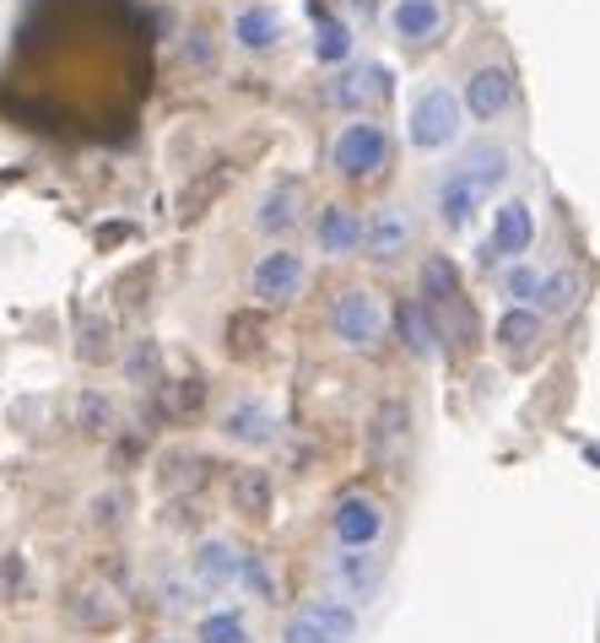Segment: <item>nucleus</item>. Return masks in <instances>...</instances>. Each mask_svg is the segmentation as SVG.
Segmentation results:
<instances>
[{
    "label": "nucleus",
    "mask_w": 600,
    "mask_h": 643,
    "mask_svg": "<svg viewBox=\"0 0 600 643\" xmlns=\"http://www.w3.org/2000/svg\"><path fill=\"white\" fill-rule=\"evenodd\" d=\"M536 292H541V271H530V265L509 271V298H536Z\"/></svg>",
    "instance_id": "36"
},
{
    "label": "nucleus",
    "mask_w": 600,
    "mask_h": 643,
    "mask_svg": "<svg viewBox=\"0 0 600 643\" xmlns=\"http://www.w3.org/2000/svg\"><path fill=\"white\" fill-rule=\"evenodd\" d=\"M66 616L87 627V633H103V627H114L120 622V595L109 590V584H77L71 595H66Z\"/></svg>",
    "instance_id": "7"
},
{
    "label": "nucleus",
    "mask_w": 600,
    "mask_h": 643,
    "mask_svg": "<svg viewBox=\"0 0 600 643\" xmlns=\"http://www.w3.org/2000/svg\"><path fill=\"white\" fill-rule=\"evenodd\" d=\"M347 49H352V33H347V22H336V17H320V39H314V54H320L324 66H330V60H347Z\"/></svg>",
    "instance_id": "34"
},
{
    "label": "nucleus",
    "mask_w": 600,
    "mask_h": 643,
    "mask_svg": "<svg viewBox=\"0 0 600 643\" xmlns=\"http://www.w3.org/2000/svg\"><path fill=\"white\" fill-rule=\"evenodd\" d=\"M454 292H460L454 260H449V254H428V260H422V298H428V303H449Z\"/></svg>",
    "instance_id": "27"
},
{
    "label": "nucleus",
    "mask_w": 600,
    "mask_h": 643,
    "mask_svg": "<svg viewBox=\"0 0 600 643\" xmlns=\"http://www.w3.org/2000/svg\"><path fill=\"white\" fill-rule=\"evenodd\" d=\"M109 422H114L109 401H103L98 390H87V395L77 401V428L87 433V439H103V433H109Z\"/></svg>",
    "instance_id": "33"
},
{
    "label": "nucleus",
    "mask_w": 600,
    "mask_h": 643,
    "mask_svg": "<svg viewBox=\"0 0 600 643\" xmlns=\"http://www.w3.org/2000/svg\"><path fill=\"white\" fill-rule=\"evenodd\" d=\"M454 173H460V179H471L481 195H492V190L509 179V152H503V147H492V141H477V147L460 158Z\"/></svg>",
    "instance_id": "13"
},
{
    "label": "nucleus",
    "mask_w": 600,
    "mask_h": 643,
    "mask_svg": "<svg viewBox=\"0 0 600 643\" xmlns=\"http://www.w3.org/2000/svg\"><path fill=\"white\" fill-rule=\"evenodd\" d=\"M336 335H341L347 346H373V341L384 335L379 303H373L368 292H341V303H336Z\"/></svg>",
    "instance_id": "6"
},
{
    "label": "nucleus",
    "mask_w": 600,
    "mask_h": 643,
    "mask_svg": "<svg viewBox=\"0 0 600 643\" xmlns=\"http://www.w3.org/2000/svg\"><path fill=\"white\" fill-rule=\"evenodd\" d=\"M439 22H443V11L433 6V0H400L396 6V33L400 39H428Z\"/></svg>",
    "instance_id": "28"
},
{
    "label": "nucleus",
    "mask_w": 600,
    "mask_h": 643,
    "mask_svg": "<svg viewBox=\"0 0 600 643\" xmlns=\"http://www.w3.org/2000/svg\"><path fill=\"white\" fill-rule=\"evenodd\" d=\"M260 335H266V314H233V320H228V352H233V358H254V352H260Z\"/></svg>",
    "instance_id": "31"
},
{
    "label": "nucleus",
    "mask_w": 600,
    "mask_h": 643,
    "mask_svg": "<svg viewBox=\"0 0 600 643\" xmlns=\"http://www.w3.org/2000/svg\"><path fill=\"white\" fill-rule=\"evenodd\" d=\"M406 449H411V405L384 401L373 411V428H368V460L373 465H400Z\"/></svg>",
    "instance_id": "4"
},
{
    "label": "nucleus",
    "mask_w": 600,
    "mask_h": 643,
    "mask_svg": "<svg viewBox=\"0 0 600 643\" xmlns=\"http://www.w3.org/2000/svg\"><path fill=\"white\" fill-rule=\"evenodd\" d=\"M358 243H368V254H373L379 265H390V260L406 254V243H411V222L400 217L396 205H384V211H373V222L362 228Z\"/></svg>",
    "instance_id": "11"
},
{
    "label": "nucleus",
    "mask_w": 600,
    "mask_h": 643,
    "mask_svg": "<svg viewBox=\"0 0 600 643\" xmlns=\"http://www.w3.org/2000/svg\"><path fill=\"white\" fill-rule=\"evenodd\" d=\"M358 633V616L347 611V605H303L292 622H287V633L281 643H352Z\"/></svg>",
    "instance_id": "3"
},
{
    "label": "nucleus",
    "mask_w": 600,
    "mask_h": 643,
    "mask_svg": "<svg viewBox=\"0 0 600 643\" xmlns=\"http://www.w3.org/2000/svg\"><path fill=\"white\" fill-rule=\"evenodd\" d=\"M536 341H541V314H530V309H509V314L498 320V346H503L509 358H524Z\"/></svg>",
    "instance_id": "22"
},
{
    "label": "nucleus",
    "mask_w": 600,
    "mask_h": 643,
    "mask_svg": "<svg viewBox=\"0 0 600 643\" xmlns=\"http://www.w3.org/2000/svg\"><path fill=\"white\" fill-rule=\"evenodd\" d=\"M330 524H336V541H341V546H373L379 530H384V509H379L373 498H341Z\"/></svg>",
    "instance_id": "8"
},
{
    "label": "nucleus",
    "mask_w": 600,
    "mask_h": 643,
    "mask_svg": "<svg viewBox=\"0 0 600 643\" xmlns=\"http://www.w3.org/2000/svg\"><path fill=\"white\" fill-rule=\"evenodd\" d=\"M481 201H487V195H481L471 179L449 173V179H443V190H439V217H443V228H466V222H471V211H477Z\"/></svg>",
    "instance_id": "20"
},
{
    "label": "nucleus",
    "mask_w": 600,
    "mask_h": 643,
    "mask_svg": "<svg viewBox=\"0 0 600 643\" xmlns=\"http://www.w3.org/2000/svg\"><path fill=\"white\" fill-rule=\"evenodd\" d=\"M200 476H206V454H196V449H173V454H162V465H158V486H162V492L196 486Z\"/></svg>",
    "instance_id": "23"
},
{
    "label": "nucleus",
    "mask_w": 600,
    "mask_h": 643,
    "mask_svg": "<svg viewBox=\"0 0 600 643\" xmlns=\"http://www.w3.org/2000/svg\"><path fill=\"white\" fill-rule=\"evenodd\" d=\"M228 179H233V168H222V162H217L211 173H200L196 184L184 190V201H179V217H184V222H196V217H206V205H211L217 195H222V190H228Z\"/></svg>",
    "instance_id": "25"
},
{
    "label": "nucleus",
    "mask_w": 600,
    "mask_h": 643,
    "mask_svg": "<svg viewBox=\"0 0 600 643\" xmlns=\"http://www.w3.org/2000/svg\"><path fill=\"white\" fill-rule=\"evenodd\" d=\"M271 498H277L271 471L243 465L239 476H233V509H239V514H249V520H266V514H271Z\"/></svg>",
    "instance_id": "14"
},
{
    "label": "nucleus",
    "mask_w": 600,
    "mask_h": 643,
    "mask_svg": "<svg viewBox=\"0 0 600 643\" xmlns=\"http://www.w3.org/2000/svg\"><path fill=\"white\" fill-rule=\"evenodd\" d=\"M541 303H547V314H568L573 303H579V277L573 271H562V277H541V292H536Z\"/></svg>",
    "instance_id": "32"
},
{
    "label": "nucleus",
    "mask_w": 600,
    "mask_h": 643,
    "mask_svg": "<svg viewBox=\"0 0 600 643\" xmlns=\"http://www.w3.org/2000/svg\"><path fill=\"white\" fill-rule=\"evenodd\" d=\"M384 92H390L384 66H362V71H352V77H341V87H336V103H341V109H368V103H379Z\"/></svg>",
    "instance_id": "21"
},
{
    "label": "nucleus",
    "mask_w": 600,
    "mask_h": 643,
    "mask_svg": "<svg viewBox=\"0 0 600 643\" xmlns=\"http://www.w3.org/2000/svg\"><path fill=\"white\" fill-rule=\"evenodd\" d=\"M124 373H130V384L136 390H158V373H162V358L152 341H136L130 346V358H124Z\"/></svg>",
    "instance_id": "30"
},
{
    "label": "nucleus",
    "mask_w": 600,
    "mask_h": 643,
    "mask_svg": "<svg viewBox=\"0 0 600 643\" xmlns=\"http://www.w3.org/2000/svg\"><path fill=\"white\" fill-rule=\"evenodd\" d=\"M200 643H249V633H243V616H233V611L206 616V622H200Z\"/></svg>",
    "instance_id": "35"
},
{
    "label": "nucleus",
    "mask_w": 600,
    "mask_h": 643,
    "mask_svg": "<svg viewBox=\"0 0 600 643\" xmlns=\"http://www.w3.org/2000/svg\"><path fill=\"white\" fill-rule=\"evenodd\" d=\"M396 330H400V341L411 346V358H433V352H439V330H433V320H428V309H422V303L400 298Z\"/></svg>",
    "instance_id": "17"
},
{
    "label": "nucleus",
    "mask_w": 600,
    "mask_h": 643,
    "mask_svg": "<svg viewBox=\"0 0 600 643\" xmlns=\"http://www.w3.org/2000/svg\"><path fill=\"white\" fill-rule=\"evenodd\" d=\"M92 520L103 524V530H114L120 524V498L109 492V498H92Z\"/></svg>",
    "instance_id": "37"
},
{
    "label": "nucleus",
    "mask_w": 600,
    "mask_h": 643,
    "mask_svg": "<svg viewBox=\"0 0 600 643\" xmlns=\"http://www.w3.org/2000/svg\"><path fill=\"white\" fill-rule=\"evenodd\" d=\"M222 433L233 443H243V449H260V443L277 439V416H271L260 401H239V405L222 411Z\"/></svg>",
    "instance_id": "12"
},
{
    "label": "nucleus",
    "mask_w": 600,
    "mask_h": 643,
    "mask_svg": "<svg viewBox=\"0 0 600 643\" xmlns=\"http://www.w3.org/2000/svg\"><path fill=\"white\" fill-rule=\"evenodd\" d=\"M239 573H243V557L228 546V541H206L196 552V579L206 590H222V584H233Z\"/></svg>",
    "instance_id": "18"
},
{
    "label": "nucleus",
    "mask_w": 600,
    "mask_h": 643,
    "mask_svg": "<svg viewBox=\"0 0 600 643\" xmlns=\"http://www.w3.org/2000/svg\"><path fill=\"white\" fill-rule=\"evenodd\" d=\"M298 287H303V260L292 249H271L254 265V298L260 303H287V298H298Z\"/></svg>",
    "instance_id": "5"
},
{
    "label": "nucleus",
    "mask_w": 600,
    "mask_h": 643,
    "mask_svg": "<svg viewBox=\"0 0 600 643\" xmlns=\"http://www.w3.org/2000/svg\"><path fill=\"white\" fill-rule=\"evenodd\" d=\"M530 239H536V228H530V205L509 201L503 211H498V222H492V254H524L530 249Z\"/></svg>",
    "instance_id": "16"
},
{
    "label": "nucleus",
    "mask_w": 600,
    "mask_h": 643,
    "mask_svg": "<svg viewBox=\"0 0 600 643\" xmlns=\"http://www.w3.org/2000/svg\"><path fill=\"white\" fill-rule=\"evenodd\" d=\"M298 205H303V184H298V179H281L277 190L260 201V217H254L260 233H287V228L298 222Z\"/></svg>",
    "instance_id": "19"
},
{
    "label": "nucleus",
    "mask_w": 600,
    "mask_h": 643,
    "mask_svg": "<svg viewBox=\"0 0 600 643\" xmlns=\"http://www.w3.org/2000/svg\"><path fill=\"white\" fill-rule=\"evenodd\" d=\"M336 584L352 595V601H368L379 584H384V557H373L368 546H347L336 557Z\"/></svg>",
    "instance_id": "10"
},
{
    "label": "nucleus",
    "mask_w": 600,
    "mask_h": 643,
    "mask_svg": "<svg viewBox=\"0 0 600 643\" xmlns=\"http://www.w3.org/2000/svg\"><path fill=\"white\" fill-rule=\"evenodd\" d=\"M509 98H514V81L503 66H481L477 77L466 81V109L477 114V120H498L503 109H509Z\"/></svg>",
    "instance_id": "9"
},
{
    "label": "nucleus",
    "mask_w": 600,
    "mask_h": 643,
    "mask_svg": "<svg viewBox=\"0 0 600 643\" xmlns=\"http://www.w3.org/2000/svg\"><path fill=\"white\" fill-rule=\"evenodd\" d=\"M460 135V98L449 87H428L411 109V147L433 152V147H449Z\"/></svg>",
    "instance_id": "1"
},
{
    "label": "nucleus",
    "mask_w": 600,
    "mask_h": 643,
    "mask_svg": "<svg viewBox=\"0 0 600 643\" xmlns=\"http://www.w3.org/2000/svg\"><path fill=\"white\" fill-rule=\"evenodd\" d=\"M158 390H162L168 422H184V416H196L206 405V379H179V384H158Z\"/></svg>",
    "instance_id": "29"
},
{
    "label": "nucleus",
    "mask_w": 600,
    "mask_h": 643,
    "mask_svg": "<svg viewBox=\"0 0 600 643\" xmlns=\"http://www.w3.org/2000/svg\"><path fill=\"white\" fill-rule=\"evenodd\" d=\"M390 158V141H384V130L379 124H347L341 130V141H336V168H341V179H368V173H379Z\"/></svg>",
    "instance_id": "2"
},
{
    "label": "nucleus",
    "mask_w": 600,
    "mask_h": 643,
    "mask_svg": "<svg viewBox=\"0 0 600 643\" xmlns=\"http://www.w3.org/2000/svg\"><path fill=\"white\" fill-rule=\"evenodd\" d=\"M358 239H362V222L352 217V211H341V205L320 211V243L330 249V254H347V249H358Z\"/></svg>",
    "instance_id": "26"
},
{
    "label": "nucleus",
    "mask_w": 600,
    "mask_h": 643,
    "mask_svg": "<svg viewBox=\"0 0 600 643\" xmlns=\"http://www.w3.org/2000/svg\"><path fill=\"white\" fill-rule=\"evenodd\" d=\"M120 352V330H114V320L109 314H81V324H77V358L81 362H109Z\"/></svg>",
    "instance_id": "15"
},
{
    "label": "nucleus",
    "mask_w": 600,
    "mask_h": 643,
    "mask_svg": "<svg viewBox=\"0 0 600 643\" xmlns=\"http://www.w3.org/2000/svg\"><path fill=\"white\" fill-rule=\"evenodd\" d=\"M239 43L243 49H271V43H281V17L271 11V6H249L239 17Z\"/></svg>",
    "instance_id": "24"
}]
</instances>
